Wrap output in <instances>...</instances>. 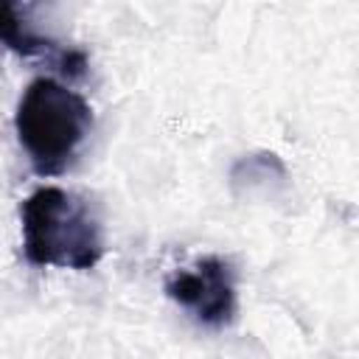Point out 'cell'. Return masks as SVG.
<instances>
[{
  "mask_svg": "<svg viewBox=\"0 0 359 359\" xmlns=\"http://www.w3.org/2000/svg\"><path fill=\"white\" fill-rule=\"evenodd\" d=\"M22 252L34 266L93 269L104 255L101 227L90 205L59 188L42 185L20 205Z\"/></svg>",
  "mask_w": 359,
  "mask_h": 359,
  "instance_id": "1",
  "label": "cell"
},
{
  "mask_svg": "<svg viewBox=\"0 0 359 359\" xmlns=\"http://www.w3.org/2000/svg\"><path fill=\"white\" fill-rule=\"evenodd\" d=\"M93 129V109L84 95L67 84L39 76L34 79L14 112V132L36 174H62Z\"/></svg>",
  "mask_w": 359,
  "mask_h": 359,
  "instance_id": "2",
  "label": "cell"
},
{
  "mask_svg": "<svg viewBox=\"0 0 359 359\" xmlns=\"http://www.w3.org/2000/svg\"><path fill=\"white\" fill-rule=\"evenodd\" d=\"M165 294L185 311L194 314L196 323L222 328L236 317V275L233 266L208 255L199 258L191 269H180L165 280Z\"/></svg>",
  "mask_w": 359,
  "mask_h": 359,
  "instance_id": "3",
  "label": "cell"
},
{
  "mask_svg": "<svg viewBox=\"0 0 359 359\" xmlns=\"http://www.w3.org/2000/svg\"><path fill=\"white\" fill-rule=\"evenodd\" d=\"M0 45H6L8 50H14L20 56L56 59L59 67L70 76H81L87 67V59L81 50H70V48L65 50L56 39L39 34L14 3H0Z\"/></svg>",
  "mask_w": 359,
  "mask_h": 359,
  "instance_id": "4",
  "label": "cell"
}]
</instances>
